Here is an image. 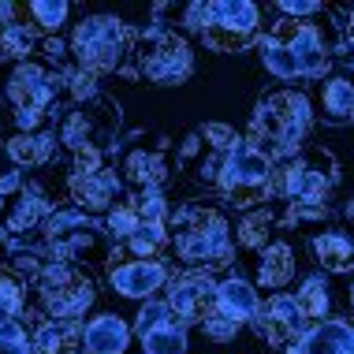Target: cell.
I'll return each instance as SVG.
<instances>
[{"label": "cell", "instance_id": "1", "mask_svg": "<svg viewBox=\"0 0 354 354\" xmlns=\"http://www.w3.org/2000/svg\"><path fill=\"white\" fill-rule=\"evenodd\" d=\"M120 104L97 86V75L68 68L64 93L53 109V131L60 149L79 153H112L120 142Z\"/></svg>", "mask_w": 354, "mask_h": 354}, {"label": "cell", "instance_id": "2", "mask_svg": "<svg viewBox=\"0 0 354 354\" xmlns=\"http://www.w3.org/2000/svg\"><path fill=\"white\" fill-rule=\"evenodd\" d=\"M343 53V30L339 23L324 19H287L280 15L269 23L261 37V60L276 79H324L328 64Z\"/></svg>", "mask_w": 354, "mask_h": 354}, {"label": "cell", "instance_id": "3", "mask_svg": "<svg viewBox=\"0 0 354 354\" xmlns=\"http://www.w3.org/2000/svg\"><path fill=\"white\" fill-rule=\"evenodd\" d=\"M171 250L187 265V272H209L232 261L235 239L227 227V216L209 202H187L171 209L168 216Z\"/></svg>", "mask_w": 354, "mask_h": 354}, {"label": "cell", "instance_id": "4", "mask_svg": "<svg viewBox=\"0 0 354 354\" xmlns=\"http://www.w3.org/2000/svg\"><path fill=\"white\" fill-rule=\"evenodd\" d=\"M313 123V104L302 90L280 86V90L261 93L250 123V146L265 153L269 160H291L302 149Z\"/></svg>", "mask_w": 354, "mask_h": 354}, {"label": "cell", "instance_id": "5", "mask_svg": "<svg viewBox=\"0 0 354 354\" xmlns=\"http://www.w3.org/2000/svg\"><path fill=\"white\" fill-rule=\"evenodd\" d=\"M49 216H53V198L34 171L15 168L0 176V243L8 250L37 243Z\"/></svg>", "mask_w": 354, "mask_h": 354}, {"label": "cell", "instance_id": "6", "mask_svg": "<svg viewBox=\"0 0 354 354\" xmlns=\"http://www.w3.org/2000/svg\"><path fill=\"white\" fill-rule=\"evenodd\" d=\"M37 246L64 265H79V269H104L112 261V239L104 235L101 220L79 213V209H53L45 220Z\"/></svg>", "mask_w": 354, "mask_h": 354}, {"label": "cell", "instance_id": "7", "mask_svg": "<svg viewBox=\"0 0 354 354\" xmlns=\"http://www.w3.org/2000/svg\"><path fill=\"white\" fill-rule=\"evenodd\" d=\"M112 165L131 194L135 190H165L171 171H176V146L160 131H135V135L116 142Z\"/></svg>", "mask_w": 354, "mask_h": 354}, {"label": "cell", "instance_id": "8", "mask_svg": "<svg viewBox=\"0 0 354 354\" xmlns=\"http://www.w3.org/2000/svg\"><path fill=\"white\" fill-rule=\"evenodd\" d=\"M138 34L116 15H86L71 30V56L79 71H120L135 53Z\"/></svg>", "mask_w": 354, "mask_h": 354}, {"label": "cell", "instance_id": "9", "mask_svg": "<svg viewBox=\"0 0 354 354\" xmlns=\"http://www.w3.org/2000/svg\"><path fill=\"white\" fill-rule=\"evenodd\" d=\"M135 75L153 86H179L194 71V53L187 45V34L171 23H149L138 34L135 53H131Z\"/></svg>", "mask_w": 354, "mask_h": 354}, {"label": "cell", "instance_id": "10", "mask_svg": "<svg viewBox=\"0 0 354 354\" xmlns=\"http://www.w3.org/2000/svg\"><path fill=\"white\" fill-rule=\"evenodd\" d=\"M34 295H37V310H41V317H49V321H79L82 313L93 306V299H97V283H93V276L86 269H79V265L53 261L49 269L37 276Z\"/></svg>", "mask_w": 354, "mask_h": 354}, {"label": "cell", "instance_id": "11", "mask_svg": "<svg viewBox=\"0 0 354 354\" xmlns=\"http://www.w3.org/2000/svg\"><path fill=\"white\" fill-rule=\"evenodd\" d=\"M272 160L265 157V153H257L250 142H243L235 153H227L224 157V168H220V194H224V202L232 209H246V213H254V209H261L269 202L272 194Z\"/></svg>", "mask_w": 354, "mask_h": 354}, {"label": "cell", "instance_id": "12", "mask_svg": "<svg viewBox=\"0 0 354 354\" xmlns=\"http://www.w3.org/2000/svg\"><path fill=\"white\" fill-rule=\"evenodd\" d=\"M339 183V165L328 149L321 146H302L280 171V194L291 205H313L328 209V194Z\"/></svg>", "mask_w": 354, "mask_h": 354}, {"label": "cell", "instance_id": "13", "mask_svg": "<svg viewBox=\"0 0 354 354\" xmlns=\"http://www.w3.org/2000/svg\"><path fill=\"white\" fill-rule=\"evenodd\" d=\"M64 93V71L49 68L41 60L15 64L4 82V97L12 104L15 116H53Z\"/></svg>", "mask_w": 354, "mask_h": 354}, {"label": "cell", "instance_id": "14", "mask_svg": "<svg viewBox=\"0 0 354 354\" xmlns=\"http://www.w3.org/2000/svg\"><path fill=\"white\" fill-rule=\"evenodd\" d=\"M261 30V12L250 0H216L205 8L202 41L213 53H243L257 41Z\"/></svg>", "mask_w": 354, "mask_h": 354}, {"label": "cell", "instance_id": "15", "mask_svg": "<svg viewBox=\"0 0 354 354\" xmlns=\"http://www.w3.org/2000/svg\"><path fill=\"white\" fill-rule=\"evenodd\" d=\"M123 194H127V187H123L112 157L97 168H71L68 171V198L86 216H104Z\"/></svg>", "mask_w": 354, "mask_h": 354}, {"label": "cell", "instance_id": "16", "mask_svg": "<svg viewBox=\"0 0 354 354\" xmlns=\"http://www.w3.org/2000/svg\"><path fill=\"white\" fill-rule=\"evenodd\" d=\"M254 324H257V336L269 343L272 351H283V354L310 332L306 328V313L299 310L295 295H272V299L257 310Z\"/></svg>", "mask_w": 354, "mask_h": 354}, {"label": "cell", "instance_id": "17", "mask_svg": "<svg viewBox=\"0 0 354 354\" xmlns=\"http://www.w3.org/2000/svg\"><path fill=\"white\" fill-rule=\"evenodd\" d=\"M216 291L220 283L209 272H179L168 280V306L179 321H194L202 324L209 313L216 310Z\"/></svg>", "mask_w": 354, "mask_h": 354}, {"label": "cell", "instance_id": "18", "mask_svg": "<svg viewBox=\"0 0 354 354\" xmlns=\"http://www.w3.org/2000/svg\"><path fill=\"white\" fill-rule=\"evenodd\" d=\"M313 116L328 127H347L354 123V75L351 71H328L324 79H317L313 90Z\"/></svg>", "mask_w": 354, "mask_h": 354}, {"label": "cell", "instance_id": "19", "mask_svg": "<svg viewBox=\"0 0 354 354\" xmlns=\"http://www.w3.org/2000/svg\"><path fill=\"white\" fill-rule=\"evenodd\" d=\"M168 265L165 261H120L109 269V283L112 291L123 299H153L160 287H168Z\"/></svg>", "mask_w": 354, "mask_h": 354}, {"label": "cell", "instance_id": "20", "mask_svg": "<svg viewBox=\"0 0 354 354\" xmlns=\"http://www.w3.org/2000/svg\"><path fill=\"white\" fill-rule=\"evenodd\" d=\"M220 168H224V153H216L209 146L202 138V131H190V135L176 146V171H183L190 183H198V187L216 183Z\"/></svg>", "mask_w": 354, "mask_h": 354}, {"label": "cell", "instance_id": "21", "mask_svg": "<svg viewBox=\"0 0 354 354\" xmlns=\"http://www.w3.org/2000/svg\"><path fill=\"white\" fill-rule=\"evenodd\" d=\"M56 149H60V142H56L53 127H45V131H12V135H8V157H12L15 168H23V171L45 168L56 157Z\"/></svg>", "mask_w": 354, "mask_h": 354}, {"label": "cell", "instance_id": "22", "mask_svg": "<svg viewBox=\"0 0 354 354\" xmlns=\"http://www.w3.org/2000/svg\"><path fill=\"white\" fill-rule=\"evenodd\" d=\"M299 272V257H295V246L287 239H272L261 254H257V287L261 291H283L287 283Z\"/></svg>", "mask_w": 354, "mask_h": 354}, {"label": "cell", "instance_id": "23", "mask_svg": "<svg viewBox=\"0 0 354 354\" xmlns=\"http://www.w3.org/2000/svg\"><path fill=\"white\" fill-rule=\"evenodd\" d=\"M34 354H86V324L79 321H37Z\"/></svg>", "mask_w": 354, "mask_h": 354}, {"label": "cell", "instance_id": "24", "mask_svg": "<svg viewBox=\"0 0 354 354\" xmlns=\"http://www.w3.org/2000/svg\"><path fill=\"white\" fill-rule=\"evenodd\" d=\"M287 354H354V324L317 321Z\"/></svg>", "mask_w": 354, "mask_h": 354}, {"label": "cell", "instance_id": "25", "mask_svg": "<svg viewBox=\"0 0 354 354\" xmlns=\"http://www.w3.org/2000/svg\"><path fill=\"white\" fill-rule=\"evenodd\" d=\"M131 343V328L120 313H97L86 321V354H123Z\"/></svg>", "mask_w": 354, "mask_h": 354}, {"label": "cell", "instance_id": "26", "mask_svg": "<svg viewBox=\"0 0 354 354\" xmlns=\"http://www.w3.org/2000/svg\"><path fill=\"white\" fill-rule=\"evenodd\" d=\"M310 250L321 261L324 272H354V239L339 227H324L310 239Z\"/></svg>", "mask_w": 354, "mask_h": 354}, {"label": "cell", "instance_id": "27", "mask_svg": "<svg viewBox=\"0 0 354 354\" xmlns=\"http://www.w3.org/2000/svg\"><path fill=\"white\" fill-rule=\"evenodd\" d=\"M216 306L227 313V317H235L239 324L254 321L257 310H261V299H257V287L239 280V276H227V280H220V291H216Z\"/></svg>", "mask_w": 354, "mask_h": 354}, {"label": "cell", "instance_id": "28", "mask_svg": "<svg viewBox=\"0 0 354 354\" xmlns=\"http://www.w3.org/2000/svg\"><path fill=\"white\" fill-rule=\"evenodd\" d=\"M276 224H280V216L272 213V209H254V213H246L243 220H239V227H235V246L239 250H246V254H261L265 246L272 243V232H276Z\"/></svg>", "mask_w": 354, "mask_h": 354}, {"label": "cell", "instance_id": "29", "mask_svg": "<svg viewBox=\"0 0 354 354\" xmlns=\"http://www.w3.org/2000/svg\"><path fill=\"white\" fill-rule=\"evenodd\" d=\"M123 246H127L131 261H160V254L171 250L168 224H142Z\"/></svg>", "mask_w": 354, "mask_h": 354}, {"label": "cell", "instance_id": "30", "mask_svg": "<svg viewBox=\"0 0 354 354\" xmlns=\"http://www.w3.org/2000/svg\"><path fill=\"white\" fill-rule=\"evenodd\" d=\"M101 227H104V235L112 239V243H127L131 235L138 232L142 227V216H138V205H135V198L131 194H123L116 205L109 209V213H104V220H101Z\"/></svg>", "mask_w": 354, "mask_h": 354}, {"label": "cell", "instance_id": "31", "mask_svg": "<svg viewBox=\"0 0 354 354\" xmlns=\"http://www.w3.org/2000/svg\"><path fill=\"white\" fill-rule=\"evenodd\" d=\"M138 339H142V351L146 354H187V324L179 317H171Z\"/></svg>", "mask_w": 354, "mask_h": 354}, {"label": "cell", "instance_id": "32", "mask_svg": "<svg viewBox=\"0 0 354 354\" xmlns=\"http://www.w3.org/2000/svg\"><path fill=\"white\" fill-rule=\"evenodd\" d=\"M23 310H26V283L8 265H0V324L15 321Z\"/></svg>", "mask_w": 354, "mask_h": 354}, {"label": "cell", "instance_id": "33", "mask_svg": "<svg viewBox=\"0 0 354 354\" xmlns=\"http://www.w3.org/2000/svg\"><path fill=\"white\" fill-rule=\"evenodd\" d=\"M295 302H299V310L306 313V321H321L324 313H328V283H324V276L302 280V287L295 291Z\"/></svg>", "mask_w": 354, "mask_h": 354}, {"label": "cell", "instance_id": "34", "mask_svg": "<svg viewBox=\"0 0 354 354\" xmlns=\"http://www.w3.org/2000/svg\"><path fill=\"white\" fill-rule=\"evenodd\" d=\"M68 12H71V8L64 4V0H30V4H26L30 23H34L45 37H53L64 23H68Z\"/></svg>", "mask_w": 354, "mask_h": 354}, {"label": "cell", "instance_id": "35", "mask_svg": "<svg viewBox=\"0 0 354 354\" xmlns=\"http://www.w3.org/2000/svg\"><path fill=\"white\" fill-rule=\"evenodd\" d=\"M127 194H131V190H127ZM131 198H135V205H138L142 224H168L171 209H168L165 190H135Z\"/></svg>", "mask_w": 354, "mask_h": 354}, {"label": "cell", "instance_id": "36", "mask_svg": "<svg viewBox=\"0 0 354 354\" xmlns=\"http://www.w3.org/2000/svg\"><path fill=\"white\" fill-rule=\"evenodd\" d=\"M0 354H34V332L19 317L0 324Z\"/></svg>", "mask_w": 354, "mask_h": 354}, {"label": "cell", "instance_id": "37", "mask_svg": "<svg viewBox=\"0 0 354 354\" xmlns=\"http://www.w3.org/2000/svg\"><path fill=\"white\" fill-rule=\"evenodd\" d=\"M176 313H171V306L165 302V299H149L146 306L138 310V317H135V332L138 336H146V332H153L157 324H165V321H171Z\"/></svg>", "mask_w": 354, "mask_h": 354}, {"label": "cell", "instance_id": "38", "mask_svg": "<svg viewBox=\"0 0 354 354\" xmlns=\"http://www.w3.org/2000/svg\"><path fill=\"white\" fill-rule=\"evenodd\" d=\"M202 131V138L209 142V146H213L216 153H235L239 146H243V138H239V131L235 127H227V123H205V127H198Z\"/></svg>", "mask_w": 354, "mask_h": 354}, {"label": "cell", "instance_id": "39", "mask_svg": "<svg viewBox=\"0 0 354 354\" xmlns=\"http://www.w3.org/2000/svg\"><path fill=\"white\" fill-rule=\"evenodd\" d=\"M202 328H205V336H209V339L224 343V339H232L235 332L243 328V324H239L235 317H227V313H224V310H220V306H216V310H213V313H209V317L202 321Z\"/></svg>", "mask_w": 354, "mask_h": 354}, {"label": "cell", "instance_id": "40", "mask_svg": "<svg viewBox=\"0 0 354 354\" xmlns=\"http://www.w3.org/2000/svg\"><path fill=\"white\" fill-rule=\"evenodd\" d=\"M276 8H280V15H287V19L324 15V4H317V0H283V4H276Z\"/></svg>", "mask_w": 354, "mask_h": 354}, {"label": "cell", "instance_id": "41", "mask_svg": "<svg viewBox=\"0 0 354 354\" xmlns=\"http://www.w3.org/2000/svg\"><path fill=\"white\" fill-rule=\"evenodd\" d=\"M19 12H23V4H0V34H4V26L12 23ZM0 60H4V53H0Z\"/></svg>", "mask_w": 354, "mask_h": 354}, {"label": "cell", "instance_id": "42", "mask_svg": "<svg viewBox=\"0 0 354 354\" xmlns=\"http://www.w3.org/2000/svg\"><path fill=\"white\" fill-rule=\"evenodd\" d=\"M343 53H354V8H351V19H347V30H343Z\"/></svg>", "mask_w": 354, "mask_h": 354}, {"label": "cell", "instance_id": "43", "mask_svg": "<svg viewBox=\"0 0 354 354\" xmlns=\"http://www.w3.org/2000/svg\"><path fill=\"white\" fill-rule=\"evenodd\" d=\"M343 216H347V220H354V202H347V209H343Z\"/></svg>", "mask_w": 354, "mask_h": 354}, {"label": "cell", "instance_id": "44", "mask_svg": "<svg viewBox=\"0 0 354 354\" xmlns=\"http://www.w3.org/2000/svg\"><path fill=\"white\" fill-rule=\"evenodd\" d=\"M351 306H354V287H351Z\"/></svg>", "mask_w": 354, "mask_h": 354}]
</instances>
